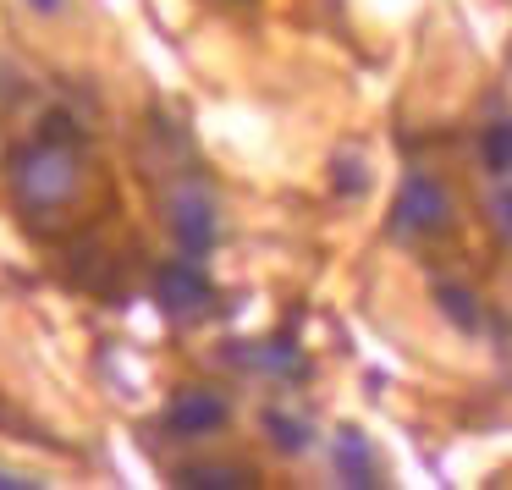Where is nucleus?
Returning a JSON list of instances; mask_svg holds the SVG:
<instances>
[{
    "instance_id": "obj_1",
    "label": "nucleus",
    "mask_w": 512,
    "mask_h": 490,
    "mask_svg": "<svg viewBox=\"0 0 512 490\" xmlns=\"http://www.w3.org/2000/svg\"><path fill=\"white\" fill-rule=\"evenodd\" d=\"M6 182H12L17 210L28 215H56L78 199L83 188V155L72 138L61 133H39L34 144H23L6 160Z\"/></svg>"
},
{
    "instance_id": "obj_2",
    "label": "nucleus",
    "mask_w": 512,
    "mask_h": 490,
    "mask_svg": "<svg viewBox=\"0 0 512 490\" xmlns=\"http://www.w3.org/2000/svg\"><path fill=\"white\" fill-rule=\"evenodd\" d=\"M446 226H452V193H446V182L430 177V171H408L397 188V204H391V237L419 243V237H441Z\"/></svg>"
},
{
    "instance_id": "obj_3",
    "label": "nucleus",
    "mask_w": 512,
    "mask_h": 490,
    "mask_svg": "<svg viewBox=\"0 0 512 490\" xmlns=\"http://www.w3.org/2000/svg\"><path fill=\"white\" fill-rule=\"evenodd\" d=\"M166 232L177 237V248L193 254V259L215 248V237H221V215H215V199H210V188H204L199 177L171 182V193H166Z\"/></svg>"
},
{
    "instance_id": "obj_4",
    "label": "nucleus",
    "mask_w": 512,
    "mask_h": 490,
    "mask_svg": "<svg viewBox=\"0 0 512 490\" xmlns=\"http://www.w3.org/2000/svg\"><path fill=\"white\" fill-rule=\"evenodd\" d=\"M226 424H232V402L215 386H182L177 397L166 402V413H160V430H166L171 441H204V435L226 430Z\"/></svg>"
},
{
    "instance_id": "obj_5",
    "label": "nucleus",
    "mask_w": 512,
    "mask_h": 490,
    "mask_svg": "<svg viewBox=\"0 0 512 490\" xmlns=\"http://www.w3.org/2000/svg\"><path fill=\"white\" fill-rule=\"evenodd\" d=\"M149 287H155V303L171 314V320H199V314L210 309V298H215L210 276L199 270V259H193V254L188 259H166Z\"/></svg>"
},
{
    "instance_id": "obj_6",
    "label": "nucleus",
    "mask_w": 512,
    "mask_h": 490,
    "mask_svg": "<svg viewBox=\"0 0 512 490\" xmlns=\"http://www.w3.org/2000/svg\"><path fill=\"white\" fill-rule=\"evenodd\" d=\"M336 474H342V485H353V490H369V485H380V468H375V452H369V441H364V430H336Z\"/></svg>"
},
{
    "instance_id": "obj_7",
    "label": "nucleus",
    "mask_w": 512,
    "mask_h": 490,
    "mask_svg": "<svg viewBox=\"0 0 512 490\" xmlns=\"http://www.w3.org/2000/svg\"><path fill=\"white\" fill-rule=\"evenodd\" d=\"M171 485H182V490H248L254 485V468H243V463H182V468H171Z\"/></svg>"
},
{
    "instance_id": "obj_8",
    "label": "nucleus",
    "mask_w": 512,
    "mask_h": 490,
    "mask_svg": "<svg viewBox=\"0 0 512 490\" xmlns=\"http://www.w3.org/2000/svg\"><path fill=\"white\" fill-rule=\"evenodd\" d=\"M237 358H243L248 369H259V375H287V380L309 375V364H303V353L292 342H254V347H243Z\"/></svg>"
},
{
    "instance_id": "obj_9",
    "label": "nucleus",
    "mask_w": 512,
    "mask_h": 490,
    "mask_svg": "<svg viewBox=\"0 0 512 490\" xmlns=\"http://www.w3.org/2000/svg\"><path fill=\"white\" fill-rule=\"evenodd\" d=\"M265 435H270V446H276L281 457H298V452H309L314 446V430H309V419H298V413H287V408H265Z\"/></svg>"
},
{
    "instance_id": "obj_10",
    "label": "nucleus",
    "mask_w": 512,
    "mask_h": 490,
    "mask_svg": "<svg viewBox=\"0 0 512 490\" xmlns=\"http://www.w3.org/2000/svg\"><path fill=\"white\" fill-rule=\"evenodd\" d=\"M435 303H441V314L457 325V331H468V336H474L479 325H485V314H479L474 292H468V287H457V281H435Z\"/></svg>"
},
{
    "instance_id": "obj_11",
    "label": "nucleus",
    "mask_w": 512,
    "mask_h": 490,
    "mask_svg": "<svg viewBox=\"0 0 512 490\" xmlns=\"http://www.w3.org/2000/svg\"><path fill=\"white\" fill-rule=\"evenodd\" d=\"M479 160H485L490 177H512V122H490L485 133H479Z\"/></svg>"
},
{
    "instance_id": "obj_12",
    "label": "nucleus",
    "mask_w": 512,
    "mask_h": 490,
    "mask_svg": "<svg viewBox=\"0 0 512 490\" xmlns=\"http://www.w3.org/2000/svg\"><path fill=\"white\" fill-rule=\"evenodd\" d=\"M336 188H342V193H364L369 188V166L358 155H336Z\"/></svg>"
},
{
    "instance_id": "obj_13",
    "label": "nucleus",
    "mask_w": 512,
    "mask_h": 490,
    "mask_svg": "<svg viewBox=\"0 0 512 490\" xmlns=\"http://www.w3.org/2000/svg\"><path fill=\"white\" fill-rule=\"evenodd\" d=\"M490 226H496V232L512 243V177H501L496 199H490Z\"/></svg>"
},
{
    "instance_id": "obj_14",
    "label": "nucleus",
    "mask_w": 512,
    "mask_h": 490,
    "mask_svg": "<svg viewBox=\"0 0 512 490\" xmlns=\"http://www.w3.org/2000/svg\"><path fill=\"white\" fill-rule=\"evenodd\" d=\"M39 479H28V474H12V468H0V490H34Z\"/></svg>"
},
{
    "instance_id": "obj_15",
    "label": "nucleus",
    "mask_w": 512,
    "mask_h": 490,
    "mask_svg": "<svg viewBox=\"0 0 512 490\" xmlns=\"http://www.w3.org/2000/svg\"><path fill=\"white\" fill-rule=\"evenodd\" d=\"M28 12H39V17H61L67 12V0H23Z\"/></svg>"
}]
</instances>
